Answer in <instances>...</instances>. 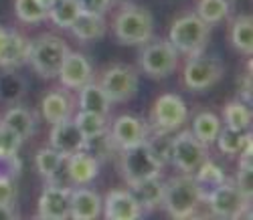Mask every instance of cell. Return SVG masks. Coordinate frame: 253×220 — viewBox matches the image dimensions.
<instances>
[{"label":"cell","mask_w":253,"mask_h":220,"mask_svg":"<svg viewBox=\"0 0 253 220\" xmlns=\"http://www.w3.org/2000/svg\"><path fill=\"white\" fill-rule=\"evenodd\" d=\"M235 186L239 188V192L247 198V200H253V172H251V164L239 162L237 176H235Z\"/></svg>","instance_id":"cell-38"},{"label":"cell","mask_w":253,"mask_h":220,"mask_svg":"<svg viewBox=\"0 0 253 220\" xmlns=\"http://www.w3.org/2000/svg\"><path fill=\"white\" fill-rule=\"evenodd\" d=\"M178 65V53L170 45L168 38H150L142 45L140 53V67L146 75L154 79H164L174 73Z\"/></svg>","instance_id":"cell-7"},{"label":"cell","mask_w":253,"mask_h":220,"mask_svg":"<svg viewBox=\"0 0 253 220\" xmlns=\"http://www.w3.org/2000/svg\"><path fill=\"white\" fill-rule=\"evenodd\" d=\"M14 12L27 25H39L49 18V12L37 0H14Z\"/></svg>","instance_id":"cell-35"},{"label":"cell","mask_w":253,"mask_h":220,"mask_svg":"<svg viewBox=\"0 0 253 220\" xmlns=\"http://www.w3.org/2000/svg\"><path fill=\"white\" fill-rule=\"evenodd\" d=\"M23 162L18 153H0V180H14L20 176Z\"/></svg>","instance_id":"cell-37"},{"label":"cell","mask_w":253,"mask_h":220,"mask_svg":"<svg viewBox=\"0 0 253 220\" xmlns=\"http://www.w3.org/2000/svg\"><path fill=\"white\" fill-rule=\"evenodd\" d=\"M25 91V85L16 75H4L0 79V97H4L8 101H14L23 95Z\"/></svg>","instance_id":"cell-39"},{"label":"cell","mask_w":253,"mask_h":220,"mask_svg":"<svg viewBox=\"0 0 253 220\" xmlns=\"http://www.w3.org/2000/svg\"><path fill=\"white\" fill-rule=\"evenodd\" d=\"M120 174L126 180V184L132 186L136 182L148 180V178H156L162 172V164L158 162V158L152 153V149L148 147V144L142 142L138 146L120 149Z\"/></svg>","instance_id":"cell-5"},{"label":"cell","mask_w":253,"mask_h":220,"mask_svg":"<svg viewBox=\"0 0 253 220\" xmlns=\"http://www.w3.org/2000/svg\"><path fill=\"white\" fill-rule=\"evenodd\" d=\"M79 109L81 111H91L97 115H110L112 109V101L105 95V91L101 89V85L95 81H89L83 87H79Z\"/></svg>","instance_id":"cell-21"},{"label":"cell","mask_w":253,"mask_h":220,"mask_svg":"<svg viewBox=\"0 0 253 220\" xmlns=\"http://www.w3.org/2000/svg\"><path fill=\"white\" fill-rule=\"evenodd\" d=\"M209 158V147L201 144L193 131H180L170 146V162L182 174H195L197 168Z\"/></svg>","instance_id":"cell-10"},{"label":"cell","mask_w":253,"mask_h":220,"mask_svg":"<svg viewBox=\"0 0 253 220\" xmlns=\"http://www.w3.org/2000/svg\"><path fill=\"white\" fill-rule=\"evenodd\" d=\"M37 2H39L41 6H43V8H45V10L49 12V8H51V6L55 4V0H37Z\"/></svg>","instance_id":"cell-46"},{"label":"cell","mask_w":253,"mask_h":220,"mask_svg":"<svg viewBox=\"0 0 253 220\" xmlns=\"http://www.w3.org/2000/svg\"><path fill=\"white\" fill-rule=\"evenodd\" d=\"M205 202L209 204L211 214L217 218L235 220L241 216H249V210H251V200H247L239 192V188L235 184H229L227 180L211 192L205 198Z\"/></svg>","instance_id":"cell-8"},{"label":"cell","mask_w":253,"mask_h":220,"mask_svg":"<svg viewBox=\"0 0 253 220\" xmlns=\"http://www.w3.org/2000/svg\"><path fill=\"white\" fill-rule=\"evenodd\" d=\"M251 138L249 129L243 131V129H233V127H221V131L217 134V147L221 153H227V156H235L239 153L245 146V142Z\"/></svg>","instance_id":"cell-28"},{"label":"cell","mask_w":253,"mask_h":220,"mask_svg":"<svg viewBox=\"0 0 253 220\" xmlns=\"http://www.w3.org/2000/svg\"><path fill=\"white\" fill-rule=\"evenodd\" d=\"M223 119L227 123V127L233 129H243L247 131L251 127V109L247 103H243L241 99L229 101L223 109Z\"/></svg>","instance_id":"cell-30"},{"label":"cell","mask_w":253,"mask_h":220,"mask_svg":"<svg viewBox=\"0 0 253 220\" xmlns=\"http://www.w3.org/2000/svg\"><path fill=\"white\" fill-rule=\"evenodd\" d=\"M77 123V127L81 129V134L87 138H93V136H99L103 131H108L110 125H108V117L105 115H97V113H91V111H81L75 115L73 119Z\"/></svg>","instance_id":"cell-34"},{"label":"cell","mask_w":253,"mask_h":220,"mask_svg":"<svg viewBox=\"0 0 253 220\" xmlns=\"http://www.w3.org/2000/svg\"><path fill=\"white\" fill-rule=\"evenodd\" d=\"M110 136L118 149H126L146 142L148 138V125L136 115H120L114 119L110 127Z\"/></svg>","instance_id":"cell-14"},{"label":"cell","mask_w":253,"mask_h":220,"mask_svg":"<svg viewBox=\"0 0 253 220\" xmlns=\"http://www.w3.org/2000/svg\"><path fill=\"white\" fill-rule=\"evenodd\" d=\"M116 144L110 136V129L103 131L99 136H93V138H87L85 140V146H83V151L89 153L91 158H95L97 162H105L112 158V153L116 151Z\"/></svg>","instance_id":"cell-32"},{"label":"cell","mask_w":253,"mask_h":220,"mask_svg":"<svg viewBox=\"0 0 253 220\" xmlns=\"http://www.w3.org/2000/svg\"><path fill=\"white\" fill-rule=\"evenodd\" d=\"M57 77L61 79V85L65 87V89L77 91L79 87L93 81V67L83 53L69 51L65 55V59H63V65H61Z\"/></svg>","instance_id":"cell-12"},{"label":"cell","mask_w":253,"mask_h":220,"mask_svg":"<svg viewBox=\"0 0 253 220\" xmlns=\"http://www.w3.org/2000/svg\"><path fill=\"white\" fill-rule=\"evenodd\" d=\"M203 198L193 174H180L164 184L162 208L172 218H191L201 206Z\"/></svg>","instance_id":"cell-1"},{"label":"cell","mask_w":253,"mask_h":220,"mask_svg":"<svg viewBox=\"0 0 253 220\" xmlns=\"http://www.w3.org/2000/svg\"><path fill=\"white\" fill-rule=\"evenodd\" d=\"M101 212L110 220H134L144 214L130 190H112L101 200Z\"/></svg>","instance_id":"cell-15"},{"label":"cell","mask_w":253,"mask_h":220,"mask_svg":"<svg viewBox=\"0 0 253 220\" xmlns=\"http://www.w3.org/2000/svg\"><path fill=\"white\" fill-rule=\"evenodd\" d=\"M241 97H243V101H245L247 105L251 103V63L247 65V73H245L243 87H241Z\"/></svg>","instance_id":"cell-43"},{"label":"cell","mask_w":253,"mask_h":220,"mask_svg":"<svg viewBox=\"0 0 253 220\" xmlns=\"http://www.w3.org/2000/svg\"><path fill=\"white\" fill-rule=\"evenodd\" d=\"M10 33H12V31L0 27V59H2V55H4V51H6V45H8V40H10Z\"/></svg>","instance_id":"cell-45"},{"label":"cell","mask_w":253,"mask_h":220,"mask_svg":"<svg viewBox=\"0 0 253 220\" xmlns=\"http://www.w3.org/2000/svg\"><path fill=\"white\" fill-rule=\"evenodd\" d=\"M219 131H221V119H219L215 113L201 111V113L193 119V136H195L201 144H205L207 147H209L211 144H215Z\"/></svg>","instance_id":"cell-27"},{"label":"cell","mask_w":253,"mask_h":220,"mask_svg":"<svg viewBox=\"0 0 253 220\" xmlns=\"http://www.w3.org/2000/svg\"><path fill=\"white\" fill-rule=\"evenodd\" d=\"M16 182L14 180H0V204H12L16 206Z\"/></svg>","instance_id":"cell-42"},{"label":"cell","mask_w":253,"mask_h":220,"mask_svg":"<svg viewBox=\"0 0 253 220\" xmlns=\"http://www.w3.org/2000/svg\"><path fill=\"white\" fill-rule=\"evenodd\" d=\"M41 111H43V117L49 123L69 119L73 113V99L67 91L53 89L43 97V101H41Z\"/></svg>","instance_id":"cell-19"},{"label":"cell","mask_w":253,"mask_h":220,"mask_svg":"<svg viewBox=\"0 0 253 220\" xmlns=\"http://www.w3.org/2000/svg\"><path fill=\"white\" fill-rule=\"evenodd\" d=\"M114 35L122 45H144L154 35V18L144 6L126 4L114 18Z\"/></svg>","instance_id":"cell-2"},{"label":"cell","mask_w":253,"mask_h":220,"mask_svg":"<svg viewBox=\"0 0 253 220\" xmlns=\"http://www.w3.org/2000/svg\"><path fill=\"white\" fill-rule=\"evenodd\" d=\"M229 0H199L197 14L205 20L207 25H217L229 16Z\"/></svg>","instance_id":"cell-33"},{"label":"cell","mask_w":253,"mask_h":220,"mask_svg":"<svg viewBox=\"0 0 253 220\" xmlns=\"http://www.w3.org/2000/svg\"><path fill=\"white\" fill-rule=\"evenodd\" d=\"M29 53H31V40L25 38L20 33L12 31L10 33V40L6 45V51L2 55V59H0V67L2 69H20L23 65L29 63Z\"/></svg>","instance_id":"cell-22"},{"label":"cell","mask_w":253,"mask_h":220,"mask_svg":"<svg viewBox=\"0 0 253 220\" xmlns=\"http://www.w3.org/2000/svg\"><path fill=\"white\" fill-rule=\"evenodd\" d=\"M20 144H23V138L10 127L0 123V153H18Z\"/></svg>","instance_id":"cell-40"},{"label":"cell","mask_w":253,"mask_h":220,"mask_svg":"<svg viewBox=\"0 0 253 220\" xmlns=\"http://www.w3.org/2000/svg\"><path fill=\"white\" fill-rule=\"evenodd\" d=\"M63 162H65V158L61 156V153L53 147H43L37 151V158H35V164H37V170L39 174L43 176L45 180L53 182L57 178V174L63 166Z\"/></svg>","instance_id":"cell-29"},{"label":"cell","mask_w":253,"mask_h":220,"mask_svg":"<svg viewBox=\"0 0 253 220\" xmlns=\"http://www.w3.org/2000/svg\"><path fill=\"white\" fill-rule=\"evenodd\" d=\"M193 178L199 186V192H201V198L205 202V198L213 192L217 186H221L225 182V172L223 168H219L215 162H211L209 158L197 168V172L193 174Z\"/></svg>","instance_id":"cell-25"},{"label":"cell","mask_w":253,"mask_h":220,"mask_svg":"<svg viewBox=\"0 0 253 220\" xmlns=\"http://www.w3.org/2000/svg\"><path fill=\"white\" fill-rule=\"evenodd\" d=\"M67 53L69 49L65 45V40H61L55 35H41L39 38L31 40L29 65L39 77L53 79L57 77Z\"/></svg>","instance_id":"cell-4"},{"label":"cell","mask_w":253,"mask_h":220,"mask_svg":"<svg viewBox=\"0 0 253 220\" xmlns=\"http://www.w3.org/2000/svg\"><path fill=\"white\" fill-rule=\"evenodd\" d=\"M101 214V198L89 188H71V206L69 218L75 220H93Z\"/></svg>","instance_id":"cell-18"},{"label":"cell","mask_w":253,"mask_h":220,"mask_svg":"<svg viewBox=\"0 0 253 220\" xmlns=\"http://www.w3.org/2000/svg\"><path fill=\"white\" fill-rule=\"evenodd\" d=\"M211 25H207L197 12L176 18L170 27V33H168V40L176 49V53H182L186 57L203 53L207 49Z\"/></svg>","instance_id":"cell-3"},{"label":"cell","mask_w":253,"mask_h":220,"mask_svg":"<svg viewBox=\"0 0 253 220\" xmlns=\"http://www.w3.org/2000/svg\"><path fill=\"white\" fill-rule=\"evenodd\" d=\"M223 73L225 65L219 61V57L207 55L203 51L188 57L182 69V81L191 91H205L209 87L217 85L223 79Z\"/></svg>","instance_id":"cell-6"},{"label":"cell","mask_w":253,"mask_h":220,"mask_svg":"<svg viewBox=\"0 0 253 220\" xmlns=\"http://www.w3.org/2000/svg\"><path fill=\"white\" fill-rule=\"evenodd\" d=\"M71 206V188L51 184L39 196V216L47 220H65L69 218Z\"/></svg>","instance_id":"cell-13"},{"label":"cell","mask_w":253,"mask_h":220,"mask_svg":"<svg viewBox=\"0 0 253 220\" xmlns=\"http://www.w3.org/2000/svg\"><path fill=\"white\" fill-rule=\"evenodd\" d=\"M18 218V212L12 204H0V220H12Z\"/></svg>","instance_id":"cell-44"},{"label":"cell","mask_w":253,"mask_h":220,"mask_svg":"<svg viewBox=\"0 0 253 220\" xmlns=\"http://www.w3.org/2000/svg\"><path fill=\"white\" fill-rule=\"evenodd\" d=\"M49 140H51V147L57 149L63 158L81 151L83 146H85V136L81 134V129L77 127V123L71 117L53 123Z\"/></svg>","instance_id":"cell-16"},{"label":"cell","mask_w":253,"mask_h":220,"mask_svg":"<svg viewBox=\"0 0 253 220\" xmlns=\"http://www.w3.org/2000/svg\"><path fill=\"white\" fill-rule=\"evenodd\" d=\"M99 85L112 103H126L138 93L140 77L130 65H112L103 71Z\"/></svg>","instance_id":"cell-9"},{"label":"cell","mask_w":253,"mask_h":220,"mask_svg":"<svg viewBox=\"0 0 253 220\" xmlns=\"http://www.w3.org/2000/svg\"><path fill=\"white\" fill-rule=\"evenodd\" d=\"M229 38L233 49L241 55H251L253 53V23L249 14H239L233 23H231Z\"/></svg>","instance_id":"cell-24"},{"label":"cell","mask_w":253,"mask_h":220,"mask_svg":"<svg viewBox=\"0 0 253 220\" xmlns=\"http://www.w3.org/2000/svg\"><path fill=\"white\" fill-rule=\"evenodd\" d=\"M146 144L152 149V153L158 158V162L164 166L166 162H170V146H172V138H168V134H160L154 131L152 138H146Z\"/></svg>","instance_id":"cell-36"},{"label":"cell","mask_w":253,"mask_h":220,"mask_svg":"<svg viewBox=\"0 0 253 220\" xmlns=\"http://www.w3.org/2000/svg\"><path fill=\"white\" fill-rule=\"evenodd\" d=\"M79 6L83 12H89L95 16H105V12L112 6V0H79Z\"/></svg>","instance_id":"cell-41"},{"label":"cell","mask_w":253,"mask_h":220,"mask_svg":"<svg viewBox=\"0 0 253 220\" xmlns=\"http://www.w3.org/2000/svg\"><path fill=\"white\" fill-rule=\"evenodd\" d=\"M132 196L136 198V202L142 206L144 212H152L162 206V198H164V182L160 180V176L156 178H148L130 186Z\"/></svg>","instance_id":"cell-20"},{"label":"cell","mask_w":253,"mask_h":220,"mask_svg":"<svg viewBox=\"0 0 253 220\" xmlns=\"http://www.w3.org/2000/svg\"><path fill=\"white\" fill-rule=\"evenodd\" d=\"M0 123L10 127L12 131H16L23 140H29L35 134V115L27 107H20V105L8 107L6 113L2 115V119H0Z\"/></svg>","instance_id":"cell-26"},{"label":"cell","mask_w":253,"mask_h":220,"mask_svg":"<svg viewBox=\"0 0 253 220\" xmlns=\"http://www.w3.org/2000/svg\"><path fill=\"white\" fill-rule=\"evenodd\" d=\"M188 117L186 103L174 95V93H164L156 99L152 109V129L160 134H172Z\"/></svg>","instance_id":"cell-11"},{"label":"cell","mask_w":253,"mask_h":220,"mask_svg":"<svg viewBox=\"0 0 253 220\" xmlns=\"http://www.w3.org/2000/svg\"><path fill=\"white\" fill-rule=\"evenodd\" d=\"M63 164L67 168V176L73 186H87L97 176V170H99V162L83 149L67 156Z\"/></svg>","instance_id":"cell-17"},{"label":"cell","mask_w":253,"mask_h":220,"mask_svg":"<svg viewBox=\"0 0 253 220\" xmlns=\"http://www.w3.org/2000/svg\"><path fill=\"white\" fill-rule=\"evenodd\" d=\"M69 29H71L75 38H79L83 42H89V40H97L105 35V20H103V16H95V14L81 10Z\"/></svg>","instance_id":"cell-23"},{"label":"cell","mask_w":253,"mask_h":220,"mask_svg":"<svg viewBox=\"0 0 253 220\" xmlns=\"http://www.w3.org/2000/svg\"><path fill=\"white\" fill-rule=\"evenodd\" d=\"M81 12L79 0H55V4L49 8V18L59 29H69L71 23Z\"/></svg>","instance_id":"cell-31"}]
</instances>
